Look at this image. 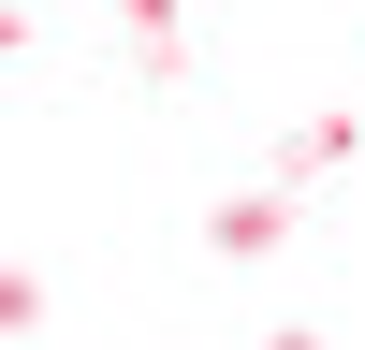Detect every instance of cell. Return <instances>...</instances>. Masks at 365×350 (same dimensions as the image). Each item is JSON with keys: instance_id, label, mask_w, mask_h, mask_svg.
Masks as SVG:
<instances>
[{"instance_id": "6da1fadb", "label": "cell", "mask_w": 365, "mask_h": 350, "mask_svg": "<svg viewBox=\"0 0 365 350\" xmlns=\"http://www.w3.org/2000/svg\"><path fill=\"white\" fill-rule=\"evenodd\" d=\"M263 350H322V336H307V321H278V336H263Z\"/></svg>"}]
</instances>
